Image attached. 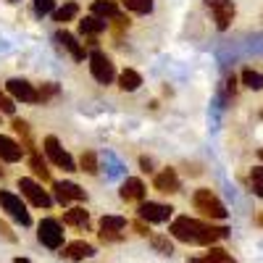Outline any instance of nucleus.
<instances>
[{
  "mask_svg": "<svg viewBox=\"0 0 263 263\" xmlns=\"http://www.w3.org/2000/svg\"><path fill=\"white\" fill-rule=\"evenodd\" d=\"M190 263H234V258L221 248H211L203 258H190Z\"/></svg>",
  "mask_w": 263,
  "mask_h": 263,
  "instance_id": "f3484780",
  "label": "nucleus"
},
{
  "mask_svg": "<svg viewBox=\"0 0 263 263\" xmlns=\"http://www.w3.org/2000/svg\"><path fill=\"white\" fill-rule=\"evenodd\" d=\"M0 237H3V239H8V242H16V234L11 232V227H8L6 221H0Z\"/></svg>",
  "mask_w": 263,
  "mask_h": 263,
  "instance_id": "f704fd0d",
  "label": "nucleus"
},
{
  "mask_svg": "<svg viewBox=\"0 0 263 263\" xmlns=\"http://www.w3.org/2000/svg\"><path fill=\"white\" fill-rule=\"evenodd\" d=\"M13 263H32V260H27V258H16Z\"/></svg>",
  "mask_w": 263,
  "mask_h": 263,
  "instance_id": "4c0bfd02",
  "label": "nucleus"
},
{
  "mask_svg": "<svg viewBox=\"0 0 263 263\" xmlns=\"http://www.w3.org/2000/svg\"><path fill=\"white\" fill-rule=\"evenodd\" d=\"M132 227H135V232H137L140 237H153V234H150V229H147V224H145V218H140V221H135Z\"/></svg>",
  "mask_w": 263,
  "mask_h": 263,
  "instance_id": "c9c22d12",
  "label": "nucleus"
},
{
  "mask_svg": "<svg viewBox=\"0 0 263 263\" xmlns=\"http://www.w3.org/2000/svg\"><path fill=\"white\" fill-rule=\"evenodd\" d=\"M119 195H121V200H126V203L142 200V197H145V182L137 179V177H132V179H126V182L121 184Z\"/></svg>",
  "mask_w": 263,
  "mask_h": 263,
  "instance_id": "ddd939ff",
  "label": "nucleus"
},
{
  "mask_svg": "<svg viewBox=\"0 0 263 263\" xmlns=\"http://www.w3.org/2000/svg\"><path fill=\"white\" fill-rule=\"evenodd\" d=\"M77 13H79V6L77 3H66L63 8H58L55 11V21H58V24H66V21H71V18H77Z\"/></svg>",
  "mask_w": 263,
  "mask_h": 263,
  "instance_id": "a878e982",
  "label": "nucleus"
},
{
  "mask_svg": "<svg viewBox=\"0 0 263 263\" xmlns=\"http://www.w3.org/2000/svg\"><path fill=\"white\" fill-rule=\"evenodd\" d=\"M92 13L100 16V18H116L119 16V6L114 0H95L92 3Z\"/></svg>",
  "mask_w": 263,
  "mask_h": 263,
  "instance_id": "412c9836",
  "label": "nucleus"
},
{
  "mask_svg": "<svg viewBox=\"0 0 263 263\" xmlns=\"http://www.w3.org/2000/svg\"><path fill=\"white\" fill-rule=\"evenodd\" d=\"M11 3H18V0H11Z\"/></svg>",
  "mask_w": 263,
  "mask_h": 263,
  "instance_id": "79ce46f5",
  "label": "nucleus"
},
{
  "mask_svg": "<svg viewBox=\"0 0 263 263\" xmlns=\"http://www.w3.org/2000/svg\"><path fill=\"white\" fill-rule=\"evenodd\" d=\"M53 190H55V200L63 203V205L69 200H84V190L74 182H58Z\"/></svg>",
  "mask_w": 263,
  "mask_h": 263,
  "instance_id": "f8f14e48",
  "label": "nucleus"
},
{
  "mask_svg": "<svg viewBox=\"0 0 263 263\" xmlns=\"http://www.w3.org/2000/svg\"><path fill=\"white\" fill-rule=\"evenodd\" d=\"M79 171H87V174H98V156L92 150H84L82 158H79Z\"/></svg>",
  "mask_w": 263,
  "mask_h": 263,
  "instance_id": "393cba45",
  "label": "nucleus"
},
{
  "mask_svg": "<svg viewBox=\"0 0 263 263\" xmlns=\"http://www.w3.org/2000/svg\"><path fill=\"white\" fill-rule=\"evenodd\" d=\"M171 237L179 242H192V245H213L218 239H227L229 229L227 227H213L205 221H197L190 216H179L171 221Z\"/></svg>",
  "mask_w": 263,
  "mask_h": 263,
  "instance_id": "f257e3e1",
  "label": "nucleus"
},
{
  "mask_svg": "<svg viewBox=\"0 0 263 263\" xmlns=\"http://www.w3.org/2000/svg\"><path fill=\"white\" fill-rule=\"evenodd\" d=\"M63 224L87 229V224H90V216H87L84 208H71V211H66V213H63Z\"/></svg>",
  "mask_w": 263,
  "mask_h": 263,
  "instance_id": "a211bd4d",
  "label": "nucleus"
},
{
  "mask_svg": "<svg viewBox=\"0 0 263 263\" xmlns=\"http://www.w3.org/2000/svg\"><path fill=\"white\" fill-rule=\"evenodd\" d=\"M11 126H13L16 135H21V140H24V150H29V153H32L34 147H32V137H29V124H27L24 119H13V124H11Z\"/></svg>",
  "mask_w": 263,
  "mask_h": 263,
  "instance_id": "b1692460",
  "label": "nucleus"
},
{
  "mask_svg": "<svg viewBox=\"0 0 263 263\" xmlns=\"http://www.w3.org/2000/svg\"><path fill=\"white\" fill-rule=\"evenodd\" d=\"M37 237H40V242L50 248V250H58L63 245V227L58 218H42L40 227H37Z\"/></svg>",
  "mask_w": 263,
  "mask_h": 263,
  "instance_id": "20e7f679",
  "label": "nucleus"
},
{
  "mask_svg": "<svg viewBox=\"0 0 263 263\" xmlns=\"http://www.w3.org/2000/svg\"><path fill=\"white\" fill-rule=\"evenodd\" d=\"M150 242H153V248H156L161 255H171V253H174V248H171V242H168V237L153 234V237H150Z\"/></svg>",
  "mask_w": 263,
  "mask_h": 263,
  "instance_id": "c756f323",
  "label": "nucleus"
},
{
  "mask_svg": "<svg viewBox=\"0 0 263 263\" xmlns=\"http://www.w3.org/2000/svg\"><path fill=\"white\" fill-rule=\"evenodd\" d=\"M90 71H92V77L100 84H111L114 77H116V69H114L111 58H108L105 53H100V50H92L90 53Z\"/></svg>",
  "mask_w": 263,
  "mask_h": 263,
  "instance_id": "39448f33",
  "label": "nucleus"
},
{
  "mask_svg": "<svg viewBox=\"0 0 263 263\" xmlns=\"http://www.w3.org/2000/svg\"><path fill=\"white\" fill-rule=\"evenodd\" d=\"M0 161H3V158H0ZM3 174H6V171H3V168H0V177H3Z\"/></svg>",
  "mask_w": 263,
  "mask_h": 263,
  "instance_id": "ea45409f",
  "label": "nucleus"
},
{
  "mask_svg": "<svg viewBox=\"0 0 263 263\" xmlns=\"http://www.w3.org/2000/svg\"><path fill=\"white\" fill-rule=\"evenodd\" d=\"M258 224H263V216H258Z\"/></svg>",
  "mask_w": 263,
  "mask_h": 263,
  "instance_id": "58836bf2",
  "label": "nucleus"
},
{
  "mask_svg": "<svg viewBox=\"0 0 263 263\" xmlns=\"http://www.w3.org/2000/svg\"><path fill=\"white\" fill-rule=\"evenodd\" d=\"M55 42H58L63 50H69L74 61H84V48L77 42L74 34H69V32H55Z\"/></svg>",
  "mask_w": 263,
  "mask_h": 263,
  "instance_id": "dca6fc26",
  "label": "nucleus"
},
{
  "mask_svg": "<svg viewBox=\"0 0 263 263\" xmlns=\"http://www.w3.org/2000/svg\"><path fill=\"white\" fill-rule=\"evenodd\" d=\"M250 184H253V192L258 197H263V166L250 168Z\"/></svg>",
  "mask_w": 263,
  "mask_h": 263,
  "instance_id": "c85d7f7f",
  "label": "nucleus"
},
{
  "mask_svg": "<svg viewBox=\"0 0 263 263\" xmlns=\"http://www.w3.org/2000/svg\"><path fill=\"white\" fill-rule=\"evenodd\" d=\"M18 190H21V195H24L27 200H29L32 205H37V208H50V205H53V197L42 190L34 179H18Z\"/></svg>",
  "mask_w": 263,
  "mask_h": 263,
  "instance_id": "0eeeda50",
  "label": "nucleus"
},
{
  "mask_svg": "<svg viewBox=\"0 0 263 263\" xmlns=\"http://www.w3.org/2000/svg\"><path fill=\"white\" fill-rule=\"evenodd\" d=\"M105 27H108V24H105V18H100V16H95V13H92V16H87L84 21H79V29H82L84 34H92V37L100 34V32H105Z\"/></svg>",
  "mask_w": 263,
  "mask_h": 263,
  "instance_id": "aec40b11",
  "label": "nucleus"
},
{
  "mask_svg": "<svg viewBox=\"0 0 263 263\" xmlns=\"http://www.w3.org/2000/svg\"><path fill=\"white\" fill-rule=\"evenodd\" d=\"M205 6L213 11L216 27L218 29H229V24L234 21V3L232 0H205Z\"/></svg>",
  "mask_w": 263,
  "mask_h": 263,
  "instance_id": "6e6552de",
  "label": "nucleus"
},
{
  "mask_svg": "<svg viewBox=\"0 0 263 263\" xmlns=\"http://www.w3.org/2000/svg\"><path fill=\"white\" fill-rule=\"evenodd\" d=\"M32 3H34V13L37 16H48L55 8V0H32Z\"/></svg>",
  "mask_w": 263,
  "mask_h": 263,
  "instance_id": "7c9ffc66",
  "label": "nucleus"
},
{
  "mask_svg": "<svg viewBox=\"0 0 263 263\" xmlns=\"http://www.w3.org/2000/svg\"><path fill=\"white\" fill-rule=\"evenodd\" d=\"M121 3L135 13H150L153 11V0H121Z\"/></svg>",
  "mask_w": 263,
  "mask_h": 263,
  "instance_id": "cd10ccee",
  "label": "nucleus"
},
{
  "mask_svg": "<svg viewBox=\"0 0 263 263\" xmlns=\"http://www.w3.org/2000/svg\"><path fill=\"white\" fill-rule=\"evenodd\" d=\"M100 229L103 232H124L126 229V218L124 216H103L100 218Z\"/></svg>",
  "mask_w": 263,
  "mask_h": 263,
  "instance_id": "5701e85b",
  "label": "nucleus"
},
{
  "mask_svg": "<svg viewBox=\"0 0 263 263\" xmlns=\"http://www.w3.org/2000/svg\"><path fill=\"white\" fill-rule=\"evenodd\" d=\"M171 213H174V208L163 205V203H150L147 200V203L140 205V218H145L147 224H163L171 218Z\"/></svg>",
  "mask_w": 263,
  "mask_h": 263,
  "instance_id": "1a4fd4ad",
  "label": "nucleus"
},
{
  "mask_svg": "<svg viewBox=\"0 0 263 263\" xmlns=\"http://www.w3.org/2000/svg\"><path fill=\"white\" fill-rule=\"evenodd\" d=\"M55 95H58V84H53V82L42 84V90H40V100H42V103L50 100V98H55Z\"/></svg>",
  "mask_w": 263,
  "mask_h": 263,
  "instance_id": "2f4dec72",
  "label": "nucleus"
},
{
  "mask_svg": "<svg viewBox=\"0 0 263 263\" xmlns=\"http://www.w3.org/2000/svg\"><path fill=\"white\" fill-rule=\"evenodd\" d=\"M42 150H45V156L58 166V168H63V171H77V163H74V158L66 153L63 147H61V142L50 135V137H45V142H42Z\"/></svg>",
  "mask_w": 263,
  "mask_h": 263,
  "instance_id": "423d86ee",
  "label": "nucleus"
},
{
  "mask_svg": "<svg viewBox=\"0 0 263 263\" xmlns=\"http://www.w3.org/2000/svg\"><path fill=\"white\" fill-rule=\"evenodd\" d=\"M98 237L103 239V242H121V239H124V234L121 232H98Z\"/></svg>",
  "mask_w": 263,
  "mask_h": 263,
  "instance_id": "473e14b6",
  "label": "nucleus"
},
{
  "mask_svg": "<svg viewBox=\"0 0 263 263\" xmlns=\"http://www.w3.org/2000/svg\"><path fill=\"white\" fill-rule=\"evenodd\" d=\"M21 156H24V147H21L16 140L6 137V135H0V158L8 161V163H16Z\"/></svg>",
  "mask_w": 263,
  "mask_h": 263,
  "instance_id": "2eb2a0df",
  "label": "nucleus"
},
{
  "mask_svg": "<svg viewBox=\"0 0 263 263\" xmlns=\"http://www.w3.org/2000/svg\"><path fill=\"white\" fill-rule=\"evenodd\" d=\"M140 84H142V77H140L135 69L121 71V77H119V87H121L124 92H135V90H140Z\"/></svg>",
  "mask_w": 263,
  "mask_h": 263,
  "instance_id": "6ab92c4d",
  "label": "nucleus"
},
{
  "mask_svg": "<svg viewBox=\"0 0 263 263\" xmlns=\"http://www.w3.org/2000/svg\"><path fill=\"white\" fill-rule=\"evenodd\" d=\"M192 205H195V211H200L203 216H208V218H227V208H224V203L218 200V197L211 192V190H197L195 195H192Z\"/></svg>",
  "mask_w": 263,
  "mask_h": 263,
  "instance_id": "f03ea898",
  "label": "nucleus"
},
{
  "mask_svg": "<svg viewBox=\"0 0 263 263\" xmlns=\"http://www.w3.org/2000/svg\"><path fill=\"white\" fill-rule=\"evenodd\" d=\"M95 253V248L90 242H84V239H77V242H69L63 248V258H69V260H84V258H90Z\"/></svg>",
  "mask_w": 263,
  "mask_h": 263,
  "instance_id": "4468645a",
  "label": "nucleus"
},
{
  "mask_svg": "<svg viewBox=\"0 0 263 263\" xmlns=\"http://www.w3.org/2000/svg\"><path fill=\"white\" fill-rule=\"evenodd\" d=\"M258 156H260V161H263V150H260V153H258Z\"/></svg>",
  "mask_w": 263,
  "mask_h": 263,
  "instance_id": "a19ab883",
  "label": "nucleus"
},
{
  "mask_svg": "<svg viewBox=\"0 0 263 263\" xmlns=\"http://www.w3.org/2000/svg\"><path fill=\"white\" fill-rule=\"evenodd\" d=\"M29 168H32L34 177H40L42 182H50V171H48L45 161H42V156H40V153H34V150H32V156H29Z\"/></svg>",
  "mask_w": 263,
  "mask_h": 263,
  "instance_id": "4be33fe9",
  "label": "nucleus"
},
{
  "mask_svg": "<svg viewBox=\"0 0 263 263\" xmlns=\"http://www.w3.org/2000/svg\"><path fill=\"white\" fill-rule=\"evenodd\" d=\"M242 82H245V87H250V90H263V74H258L253 69L242 71Z\"/></svg>",
  "mask_w": 263,
  "mask_h": 263,
  "instance_id": "bb28decb",
  "label": "nucleus"
},
{
  "mask_svg": "<svg viewBox=\"0 0 263 263\" xmlns=\"http://www.w3.org/2000/svg\"><path fill=\"white\" fill-rule=\"evenodd\" d=\"M0 208H3L11 218H16V221H18L21 227H29V224H32V216H29L27 205L21 203V197H18V195L0 190Z\"/></svg>",
  "mask_w": 263,
  "mask_h": 263,
  "instance_id": "7ed1b4c3",
  "label": "nucleus"
},
{
  "mask_svg": "<svg viewBox=\"0 0 263 263\" xmlns=\"http://www.w3.org/2000/svg\"><path fill=\"white\" fill-rule=\"evenodd\" d=\"M153 187H156L158 192H163V195L179 192V177H177V171H174V168H163L161 174H156V179H153Z\"/></svg>",
  "mask_w": 263,
  "mask_h": 263,
  "instance_id": "9b49d317",
  "label": "nucleus"
},
{
  "mask_svg": "<svg viewBox=\"0 0 263 263\" xmlns=\"http://www.w3.org/2000/svg\"><path fill=\"white\" fill-rule=\"evenodd\" d=\"M13 100L6 95V92H0V111H3V114H13Z\"/></svg>",
  "mask_w": 263,
  "mask_h": 263,
  "instance_id": "72a5a7b5",
  "label": "nucleus"
},
{
  "mask_svg": "<svg viewBox=\"0 0 263 263\" xmlns=\"http://www.w3.org/2000/svg\"><path fill=\"white\" fill-rule=\"evenodd\" d=\"M140 166H142V171H153V161H150V158H145V156L140 158Z\"/></svg>",
  "mask_w": 263,
  "mask_h": 263,
  "instance_id": "e433bc0d",
  "label": "nucleus"
},
{
  "mask_svg": "<svg viewBox=\"0 0 263 263\" xmlns=\"http://www.w3.org/2000/svg\"><path fill=\"white\" fill-rule=\"evenodd\" d=\"M260 116H263V114H260Z\"/></svg>",
  "mask_w": 263,
  "mask_h": 263,
  "instance_id": "37998d69",
  "label": "nucleus"
},
{
  "mask_svg": "<svg viewBox=\"0 0 263 263\" xmlns=\"http://www.w3.org/2000/svg\"><path fill=\"white\" fill-rule=\"evenodd\" d=\"M8 92L21 100V103H40V92L27 82V79H11L8 82Z\"/></svg>",
  "mask_w": 263,
  "mask_h": 263,
  "instance_id": "9d476101",
  "label": "nucleus"
}]
</instances>
